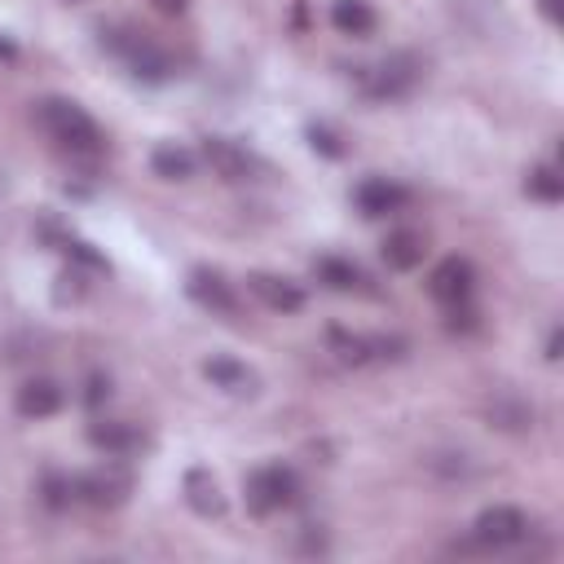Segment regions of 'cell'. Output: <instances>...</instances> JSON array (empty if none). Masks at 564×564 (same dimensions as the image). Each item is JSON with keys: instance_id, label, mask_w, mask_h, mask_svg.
Here are the masks:
<instances>
[{"instance_id": "cell-1", "label": "cell", "mask_w": 564, "mask_h": 564, "mask_svg": "<svg viewBox=\"0 0 564 564\" xmlns=\"http://www.w3.org/2000/svg\"><path fill=\"white\" fill-rule=\"evenodd\" d=\"M35 123L62 145V150H70V154H97L101 150V128H97V119L79 106V101H70V97H44L40 106H35Z\"/></svg>"}, {"instance_id": "cell-2", "label": "cell", "mask_w": 564, "mask_h": 564, "mask_svg": "<svg viewBox=\"0 0 564 564\" xmlns=\"http://www.w3.org/2000/svg\"><path fill=\"white\" fill-rule=\"evenodd\" d=\"M419 79H423V57L419 53H388L375 66H357V88L370 101H397V97L414 93Z\"/></svg>"}, {"instance_id": "cell-3", "label": "cell", "mask_w": 564, "mask_h": 564, "mask_svg": "<svg viewBox=\"0 0 564 564\" xmlns=\"http://www.w3.org/2000/svg\"><path fill=\"white\" fill-rule=\"evenodd\" d=\"M295 498H300V480H295V471L282 467V463L256 467V471L247 476V511L260 516V520L286 511Z\"/></svg>"}, {"instance_id": "cell-4", "label": "cell", "mask_w": 564, "mask_h": 564, "mask_svg": "<svg viewBox=\"0 0 564 564\" xmlns=\"http://www.w3.org/2000/svg\"><path fill=\"white\" fill-rule=\"evenodd\" d=\"M524 538H529V516L520 507H511V502L485 507L476 516V524H471V542L480 551H507V546H520Z\"/></svg>"}, {"instance_id": "cell-5", "label": "cell", "mask_w": 564, "mask_h": 564, "mask_svg": "<svg viewBox=\"0 0 564 564\" xmlns=\"http://www.w3.org/2000/svg\"><path fill=\"white\" fill-rule=\"evenodd\" d=\"M128 494H132V471L119 467V463H101V467L75 476V498L88 502V507L110 511V507H123Z\"/></svg>"}, {"instance_id": "cell-6", "label": "cell", "mask_w": 564, "mask_h": 564, "mask_svg": "<svg viewBox=\"0 0 564 564\" xmlns=\"http://www.w3.org/2000/svg\"><path fill=\"white\" fill-rule=\"evenodd\" d=\"M427 295L441 304V308H458V304H471L476 295V269L467 256H445L432 273H427Z\"/></svg>"}, {"instance_id": "cell-7", "label": "cell", "mask_w": 564, "mask_h": 564, "mask_svg": "<svg viewBox=\"0 0 564 564\" xmlns=\"http://www.w3.org/2000/svg\"><path fill=\"white\" fill-rule=\"evenodd\" d=\"M185 291H189L194 304H203V308L216 313V317H234V313H238V295H234V286H229L216 269H194L189 282H185Z\"/></svg>"}, {"instance_id": "cell-8", "label": "cell", "mask_w": 564, "mask_h": 564, "mask_svg": "<svg viewBox=\"0 0 564 564\" xmlns=\"http://www.w3.org/2000/svg\"><path fill=\"white\" fill-rule=\"evenodd\" d=\"M352 203L361 216H388V212H401L410 203V189L388 181V176H366L357 189H352Z\"/></svg>"}, {"instance_id": "cell-9", "label": "cell", "mask_w": 564, "mask_h": 564, "mask_svg": "<svg viewBox=\"0 0 564 564\" xmlns=\"http://www.w3.org/2000/svg\"><path fill=\"white\" fill-rule=\"evenodd\" d=\"M203 159L220 181H251V172H256V159L238 141H225V137H207L203 141Z\"/></svg>"}, {"instance_id": "cell-10", "label": "cell", "mask_w": 564, "mask_h": 564, "mask_svg": "<svg viewBox=\"0 0 564 564\" xmlns=\"http://www.w3.org/2000/svg\"><path fill=\"white\" fill-rule=\"evenodd\" d=\"M247 286H251V295H256L264 308H273V313H300V308H304V291H300L291 278H282V273H251Z\"/></svg>"}, {"instance_id": "cell-11", "label": "cell", "mask_w": 564, "mask_h": 564, "mask_svg": "<svg viewBox=\"0 0 564 564\" xmlns=\"http://www.w3.org/2000/svg\"><path fill=\"white\" fill-rule=\"evenodd\" d=\"M62 401H66V392L53 379H26L18 388V397H13V405H18L22 419H48V414L62 410Z\"/></svg>"}, {"instance_id": "cell-12", "label": "cell", "mask_w": 564, "mask_h": 564, "mask_svg": "<svg viewBox=\"0 0 564 564\" xmlns=\"http://www.w3.org/2000/svg\"><path fill=\"white\" fill-rule=\"evenodd\" d=\"M185 502L194 516L212 520V516H225V494H220V480L207 471V467H189L185 471Z\"/></svg>"}, {"instance_id": "cell-13", "label": "cell", "mask_w": 564, "mask_h": 564, "mask_svg": "<svg viewBox=\"0 0 564 564\" xmlns=\"http://www.w3.org/2000/svg\"><path fill=\"white\" fill-rule=\"evenodd\" d=\"M123 57H128V66H132V75L137 79H150V84H163L167 75H172V62L154 48V44H145L141 35H128V40H119L115 44Z\"/></svg>"}, {"instance_id": "cell-14", "label": "cell", "mask_w": 564, "mask_h": 564, "mask_svg": "<svg viewBox=\"0 0 564 564\" xmlns=\"http://www.w3.org/2000/svg\"><path fill=\"white\" fill-rule=\"evenodd\" d=\"M423 234H414V229H392L388 238H383V264L388 269H397V273H410V269H419L423 264Z\"/></svg>"}, {"instance_id": "cell-15", "label": "cell", "mask_w": 564, "mask_h": 564, "mask_svg": "<svg viewBox=\"0 0 564 564\" xmlns=\"http://www.w3.org/2000/svg\"><path fill=\"white\" fill-rule=\"evenodd\" d=\"M203 375H207L216 388L234 392V397H251V392H256V375H251L242 361H234V357H207V361H203Z\"/></svg>"}, {"instance_id": "cell-16", "label": "cell", "mask_w": 564, "mask_h": 564, "mask_svg": "<svg viewBox=\"0 0 564 564\" xmlns=\"http://www.w3.org/2000/svg\"><path fill=\"white\" fill-rule=\"evenodd\" d=\"M88 441H93L97 449H106L110 458H128V454H137V449H141V441H145V436H141L132 423H93Z\"/></svg>"}, {"instance_id": "cell-17", "label": "cell", "mask_w": 564, "mask_h": 564, "mask_svg": "<svg viewBox=\"0 0 564 564\" xmlns=\"http://www.w3.org/2000/svg\"><path fill=\"white\" fill-rule=\"evenodd\" d=\"M375 4L370 0H335L330 4V26L339 31V35H370L375 31Z\"/></svg>"}, {"instance_id": "cell-18", "label": "cell", "mask_w": 564, "mask_h": 564, "mask_svg": "<svg viewBox=\"0 0 564 564\" xmlns=\"http://www.w3.org/2000/svg\"><path fill=\"white\" fill-rule=\"evenodd\" d=\"M150 167H154V176H163V181H189V176H194V154H189L185 145H176V141H163V145H154Z\"/></svg>"}, {"instance_id": "cell-19", "label": "cell", "mask_w": 564, "mask_h": 564, "mask_svg": "<svg viewBox=\"0 0 564 564\" xmlns=\"http://www.w3.org/2000/svg\"><path fill=\"white\" fill-rule=\"evenodd\" d=\"M317 282H326L330 291H357L366 278H361V269L352 264V260H339V256H322L317 264Z\"/></svg>"}, {"instance_id": "cell-20", "label": "cell", "mask_w": 564, "mask_h": 564, "mask_svg": "<svg viewBox=\"0 0 564 564\" xmlns=\"http://www.w3.org/2000/svg\"><path fill=\"white\" fill-rule=\"evenodd\" d=\"M524 194L538 198V203H560L564 198V176L551 163H538V167L524 172Z\"/></svg>"}, {"instance_id": "cell-21", "label": "cell", "mask_w": 564, "mask_h": 564, "mask_svg": "<svg viewBox=\"0 0 564 564\" xmlns=\"http://www.w3.org/2000/svg\"><path fill=\"white\" fill-rule=\"evenodd\" d=\"M326 339H330V352H335L344 366H366V361H370V339H366V335H348V330L335 326Z\"/></svg>"}, {"instance_id": "cell-22", "label": "cell", "mask_w": 564, "mask_h": 564, "mask_svg": "<svg viewBox=\"0 0 564 564\" xmlns=\"http://www.w3.org/2000/svg\"><path fill=\"white\" fill-rule=\"evenodd\" d=\"M44 502H48L53 511L70 507V502H75V480H66V476H48V480H44Z\"/></svg>"}, {"instance_id": "cell-23", "label": "cell", "mask_w": 564, "mask_h": 564, "mask_svg": "<svg viewBox=\"0 0 564 564\" xmlns=\"http://www.w3.org/2000/svg\"><path fill=\"white\" fill-rule=\"evenodd\" d=\"M308 141H313V150H322L326 159H339V154H344V145H339V137H335L330 128H317V123H313V128H308Z\"/></svg>"}, {"instance_id": "cell-24", "label": "cell", "mask_w": 564, "mask_h": 564, "mask_svg": "<svg viewBox=\"0 0 564 564\" xmlns=\"http://www.w3.org/2000/svg\"><path fill=\"white\" fill-rule=\"evenodd\" d=\"M110 397V379H101V375H93L88 379V405H101Z\"/></svg>"}, {"instance_id": "cell-25", "label": "cell", "mask_w": 564, "mask_h": 564, "mask_svg": "<svg viewBox=\"0 0 564 564\" xmlns=\"http://www.w3.org/2000/svg\"><path fill=\"white\" fill-rule=\"evenodd\" d=\"M560 344H564V335H560V326H555L551 339H546V361H560Z\"/></svg>"}, {"instance_id": "cell-26", "label": "cell", "mask_w": 564, "mask_h": 564, "mask_svg": "<svg viewBox=\"0 0 564 564\" xmlns=\"http://www.w3.org/2000/svg\"><path fill=\"white\" fill-rule=\"evenodd\" d=\"M189 0H154V9H163V13H181Z\"/></svg>"}, {"instance_id": "cell-27", "label": "cell", "mask_w": 564, "mask_h": 564, "mask_svg": "<svg viewBox=\"0 0 564 564\" xmlns=\"http://www.w3.org/2000/svg\"><path fill=\"white\" fill-rule=\"evenodd\" d=\"M542 13H546L551 22H560V0H542Z\"/></svg>"}, {"instance_id": "cell-28", "label": "cell", "mask_w": 564, "mask_h": 564, "mask_svg": "<svg viewBox=\"0 0 564 564\" xmlns=\"http://www.w3.org/2000/svg\"><path fill=\"white\" fill-rule=\"evenodd\" d=\"M13 57H18V48L9 40H0V62H13Z\"/></svg>"}, {"instance_id": "cell-29", "label": "cell", "mask_w": 564, "mask_h": 564, "mask_svg": "<svg viewBox=\"0 0 564 564\" xmlns=\"http://www.w3.org/2000/svg\"><path fill=\"white\" fill-rule=\"evenodd\" d=\"M70 4H79V0H70Z\"/></svg>"}]
</instances>
